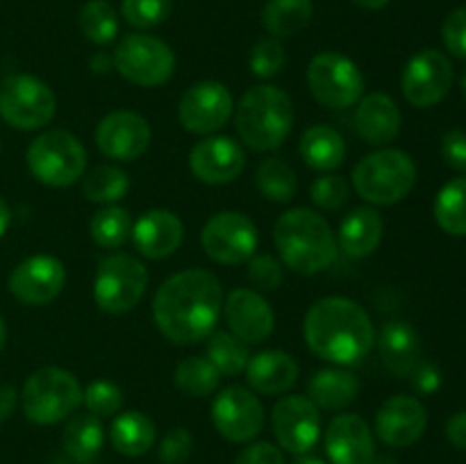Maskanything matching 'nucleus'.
I'll return each mask as SVG.
<instances>
[{
  "mask_svg": "<svg viewBox=\"0 0 466 464\" xmlns=\"http://www.w3.org/2000/svg\"><path fill=\"white\" fill-rule=\"evenodd\" d=\"M246 166V150L230 136H208L189 150V168L205 185H228Z\"/></svg>",
  "mask_w": 466,
  "mask_h": 464,
  "instance_id": "aec40b11",
  "label": "nucleus"
},
{
  "mask_svg": "<svg viewBox=\"0 0 466 464\" xmlns=\"http://www.w3.org/2000/svg\"><path fill=\"white\" fill-rule=\"evenodd\" d=\"M223 314H226L232 335L239 337L248 346L267 341L276 328L271 305L262 294L253 289L230 291L223 303Z\"/></svg>",
  "mask_w": 466,
  "mask_h": 464,
  "instance_id": "412c9836",
  "label": "nucleus"
},
{
  "mask_svg": "<svg viewBox=\"0 0 466 464\" xmlns=\"http://www.w3.org/2000/svg\"><path fill=\"white\" fill-rule=\"evenodd\" d=\"M312 0H268L262 9V25L276 39L294 36L312 21Z\"/></svg>",
  "mask_w": 466,
  "mask_h": 464,
  "instance_id": "2f4dec72",
  "label": "nucleus"
},
{
  "mask_svg": "<svg viewBox=\"0 0 466 464\" xmlns=\"http://www.w3.org/2000/svg\"><path fill=\"white\" fill-rule=\"evenodd\" d=\"M453 64L444 53L435 48L419 50L405 64L400 76V89L405 100L414 107H435L449 96L453 86Z\"/></svg>",
  "mask_w": 466,
  "mask_h": 464,
  "instance_id": "f8f14e48",
  "label": "nucleus"
},
{
  "mask_svg": "<svg viewBox=\"0 0 466 464\" xmlns=\"http://www.w3.org/2000/svg\"><path fill=\"white\" fill-rule=\"evenodd\" d=\"M105 428L94 414H77L68 419L62 432V446L77 462H91L103 450Z\"/></svg>",
  "mask_w": 466,
  "mask_h": 464,
  "instance_id": "7c9ffc66",
  "label": "nucleus"
},
{
  "mask_svg": "<svg viewBox=\"0 0 466 464\" xmlns=\"http://www.w3.org/2000/svg\"><path fill=\"white\" fill-rule=\"evenodd\" d=\"M27 168L46 187L73 185L82 180L86 168V150L68 130H48L27 146Z\"/></svg>",
  "mask_w": 466,
  "mask_h": 464,
  "instance_id": "0eeeda50",
  "label": "nucleus"
},
{
  "mask_svg": "<svg viewBox=\"0 0 466 464\" xmlns=\"http://www.w3.org/2000/svg\"><path fill=\"white\" fill-rule=\"evenodd\" d=\"M271 426L280 449L309 453L321 439V409L308 396H287L273 408Z\"/></svg>",
  "mask_w": 466,
  "mask_h": 464,
  "instance_id": "2eb2a0df",
  "label": "nucleus"
},
{
  "mask_svg": "<svg viewBox=\"0 0 466 464\" xmlns=\"http://www.w3.org/2000/svg\"><path fill=\"white\" fill-rule=\"evenodd\" d=\"M112 62L118 76L126 77L130 85L146 86V89L168 82L176 71V55L171 45L159 36L144 35V32L123 36L114 50Z\"/></svg>",
  "mask_w": 466,
  "mask_h": 464,
  "instance_id": "6e6552de",
  "label": "nucleus"
},
{
  "mask_svg": "<svg viewBox=\"0 0 466 464\" xmlns=\"http://www.w3.org/2000/svg\"><path fill=\"white\" fill-rule=\"evenodd\" d=\"M385 223L371 207H358L346 214L337 232V246L349 257H369L380 246Z\"/></svg>",
  "mask_w": 466,
  "mask_h": 464,
  "instance_id": "bb28decb",
  "label": "nucleus"
},
{
  "mask_svg": "<svg viewBox=\"0 0 466 464\" xmlns=\"http://www.w3.org/2000/svg\"><path fill=\"white\" fill-rule=\"evenodd\" d=\"M18 403V394L12 385H0V423L7 421Z\"/></svg>",
  "mask_w": 466,
  "mask_h": 464,
  "instance_id": "603ef678",
  "label": "nucleus"
},
{
  "mask_svg": "<svg viewBox=\"0 0 466 464\" xmlns=\"http://www.w3.org/2000/svg\"><path fill=\"white\" fill-rule=\"evenodd\" d=\"M218 376H239L248 367V344L235 337L232 332H212L208 337V355Z\"/></svg>",
  "mask_w": 466,
  "mask_h": 464,
  "instance_id": "f704fd0d",
  "label": "nucleus"
},
{
  "mask_svg": "<svg viewBox=\"0 0 466 464\" xmlns=\"http://www.w3.org/2000/svg\"><path fill=\"white\" fill-rule=\"evenodd\" d=\"M82 403L98 419L114 417L123 408V389L112 380H94L82 389Z\"/></svg>",
  "mask_w": 466,
  "mask_h": 464,
  "instance_id": "ea45409f",
  "label": "nucleus"
},
{
  "mask_svg": "<svg viewBox=\"0 0 466 464\" xmlns=\"http://www.w3.org/2000/svg\"><path fill=\"white\" fill-rule=\"evenodd\" d=\"M235 464H285V455L278 446L268 444V441H258L250 444L237 455Z\"/></svg>",
  "mask_w": 466,
  "mask_h": 464,
  "instance_id": "09e8293b",
  "label": "nucleus"
},
{
  "mask_svg": "<svg viewBox=\"0 0 466 464\" xmlns=\"http://www.w3.org/2000/svg\"><path fill=\"white\" fill-rule=\"evenodd\" d=\"M248 280L258 289H278L282 282V264L273 255H253L248 259Z\"/></svg>",
  "mask_w": 466,
  "mask_h": 464,
  "instance_id": "a18cd8bd",
  "label": "nucleus"
},
{
  "mask_svg": "<svg viewBox=\"0 0 466 464\" xmlns=\"http://www.w3.org/2000/svg\"><path fill=\"white\" fill-rule=\"evenodd\" d=\"M355 5H360V7L364 9H382L390 5V0H353Z\"/></svg>",
  "mask_w": 466,
  "mask_h": 464,
  "instance_id": "6e6d98bb",
  "label": "nucleus"
},
{
  "mask_svg": "<svg viewBox=\"0 0 466 464\" xmlns=\"http://www.w3.org/2000/svg\"><path fill=\"white\" fill-rule=\"evenodd\" d=\"M462 89H464V96H466V73H464V80H462Z\"/></svg>",
  "mask_w": 466,
  "mask_h": 464,
  "instance_id": "bf43d9fd",
  "label": "nucleus"
},
{
  "mask_svg": "<svg viewBox=\"0 0 466 464\" xmlns=\"http://www.w3.org/2000/svg\"><path fill=\"white\" fill-rule=\"evenodd\" d=\"M82 403V387L71 371L44 367L32 373L21 391L23 414L36 426H53L76 412Z\"/></svg>",
  "mask_w": 466,
  "mask_h": 464,
  "instance_id": "423d86ee",
  "label": "nucleus"
},
{
  "mask_svg": "<svg viewBox=\"0 0 466 464\" xmlns=\"http://www.w3.org/2000/svg\"><path fill=\"white\" fill-rule=\"evenodd\" d=\"M255 182H258L259 194L271 203H289L299 191V177H296L294 168L278 157L264 159L259 164Z\"/></svg>",
  "mask_w": 466,
  "mask_h": 464,
  "instance_id": "c9c22d12",
  "label": "nucleus"
},
{
  "mask_svg": "<svg viewBox=\"0 0 466 464\" xmlns=\"http://www.w3.org/2000/svg\"><path fill=\"white\" fill-rule=\"evenodd\" d=\"M153 132L141 114L118 109L98 123L96 144L100 153L116 162H135L148 150Z\"/></svg>",
  "mask_w": 466,
  "mask_h": 464,
  "instance_id": "a211bd4d",
  "label": "nucleus"
},
{
  "mask_svg": "<svg viewBox=\"0 0 466 464\" xmlns=\"http://www.w3.org/2000/svg\"><path fill=\"white\" fill-rule=\"evenodd\" d=\"M428 426V412L417 396L399 394L378 408L373 430L382 444L391 449H408L417 444Z\"/></svg>",
  "mask_w": 466,
  "mask_h": 464,
  "instance_id": "6ab92c4d",
  "label": "nucleus"
},
{
  "mask_svg": "<svg viewBox=\"0 0 466 464\" xmlns=\"http://www.w3.org/2000/svg\"><path fill=\"white\" fill-rule=\"evenodd\" d=\"M309 196H312L317 207L335 212V209L344 207V205L349 203L350 185L346 182V177L335 176V173H332V176H321L314 180Z\"/></svg>",
  "mask_w": 466,
  "mask_h": 464,
  "instance_id": "37998d69",
  "label": "nucleus"
},
{
  "mask_svg": "<svg viewBox=\"0 0 466 464\" xmlns=\"http://www.w3.org/2000/svg\"><path fill=\"white\" fill-rule=\"evenodd\" d=\"M235 126L241 141L255 153L278 150L294 126V105L282 89L271 85L250 86L235 105Z\"/></svg>",
  "mask_w": 466,
  "mask_h": 464,
  "instance_id": "20e7f679",
  "label": "nucleus"
},
{
  "mask_svg": "<svg viewBox=\"0 0 466 464\" xmlns=\"http://www.w3.org/2000/svg\"><path fill=\"white\" fill-rule=\"evenodd\" d=\"M300 157L305 159L308 166L314 171H335L344 164L346 159V144L344 136L330 126H309L300 136Z\"/></svg>",
  "mask_w": 466,
  "mask_h": 464,
  "instance_id": "c756f323",
  "label": "nucleus"
},
{
  "mask_svg": "<svg viewBox=\"0 0 466 464\" xmlns=\"http://www.w3.org/2000/svg\"><path fill=\"white\" fill-rule=\"evenodd\" d=\"M355 127L360 136L371 146H387L400 132V109L394 98L382 91L369 94L355 109Z\"/></svg>",
  "mask_w": 466,
  "mask_h": 464,
  "instance_id": "b1692460",
  "label": "nucleus"
},
{
  "mask_svg": "<svg viewBox=\"0 0 466 464\" xmlns=\"http://www.w3.org/2000/svg\"><path fill=\"white\" fill-rule=\"evenodd\" d=\"M326 455L332 464H373L376 441L369 423L358 414H339L323 435Z\"/></svg>",
  "mask_w": 466,
  "mask_h": 464,
  "instance_id": "4be33fe9",
  "label": "nucleus"
},
{
  "mask_svg": "<svg viewBox=\"0 0 466 464\" xmlns=\"http://www.w3.org/2000/svg\"><path fill=\"white\" fill-rule=\"evenodd\" d=\"M296 378H299V364L285 350H262L253 355L246 367V380L250 389L259 394H285L294 387Z\"/></svg>",
  "mask_w": 466,
  "mask_h": 464,
  "instance_id": "a878e982",
  "label": "nucleus"
},
{
  "mask_svg": "<svg viewBox=\"0 0 466 464\" xmlns=\"http://www.w3.org/2000/svg\"><path fill=\"white\" fill-rule=\"evenodd\" d=\"M135 248L148 259H167L180 248L185 239V226L177 214L168 209H148L132 226Z\"/></svg>",
  "mask_w": 466,
  "mask_h": 464,
  "instance_id": "5701e85b",
  "label": "nucleus"
},
{
  "mask_svg": "<svg viewBox=\"0 0 466 464\" xmlns=\"http://www.w3.org/2000/svg\"><path fill=\"white\" fill-rule=\"evenodd\" d=\"M218 382H221V376L209 364L208 358L191 355V358H185L176 367L177 389L187 396H194V398H205V396L214 394Z\"/></svg>",
  "mask_w": 466,
  "mask_h": 464,
  "instance_id": "4c0bfd02",
  "label": "nucleus"
},
{
  "mask_svg": "<svg viewBox=\"0 0 466 464\" xmlns=\"http://www.w3.org/2000/svg\"><path fill=\"white\" fill-rule=\"evenodd\" d=\"M89 230L100 248H121L127 237L132 235L130 212L126 207H118V205H105L91 217Z\"/></svg>",
  "mask_w": 466,
  "mask_h": 464,
  "instance_id": "e433bc0d",
  "label": "nucleus"
},
{
  "mask_svg": "<svg viewBox=\"0 0 466 464\" xmlns=\"http://www.w3.org/2000/svg\"><path fill=\"white\" fill-rule=\"evenodd\" d=\"M435 221L446 235L466 237V177L441 187L435 198Z\"/></svg>",
  "mask_w": 466,
  "mask_h": 464,
  "instance_id": "473e14b6",
  "label": "nucleus"
},
{
  "mask_svg": "<svg viewBox=\"0 0 466 464\" xmlns=\"http://www.w3.org/2000/svg\"><path fill=\"white\" fill-rule=\"evenodd\" d=\"M382 364L394 376L408 378L421 364V339L408 321H390L382 326L378 337Z\"/></svg>",
  "mask_w": 466,
  "mask_h": 464,
  "instance_id": "393cba45",
  "label": "nucleus"
},
{
  "mask_svg": "<svg viewBox=\"0 0 466 464\" xmlns=\"http://www.w3.org/2000/svg\"><path fill=\"white\" fill-rule=\"evenodd\" d=\"M273 241L287 268L314 276L335 262L339 246L326 218L308 207H294L282 214L273 227Z\"/></svg>",
  "mask_w": 466,
  "mask_h": 464,
  "instance_id": "7ed1b4c3",
  "label": "nucleus"
},
{
  "mask_svg": "<svg viewBox=\"0 0 466 464\" xmlns=\"http://www.w3.org/2000/svg\"><path fill=\"white\" fill-rule=\"evenodd\" d=\"M66 285V268L53 255H32L9 276V291L23 305L41 308L57 298Z\"/></svg>",
  "mask_w": 466,
  "mask_h": 464,
  "instance_id": "f3484780",
  "label": "nucleus"
},
{
  "mask_svg": "<svg viewBox=\"0 0 466 464\" xmlns=\"http://www.w3.org/2000/svg\"><path fill=\"white\" fill-rule=\"evenodd\" d=\"M5 344H7V328H5L3 317H0V353H3Z\"/></svg>",
  "mask_w": 466,
  "mask_h": 464,
  "instance_id": "13d9d810",
  "label": "nucleus"
},
{
  "mask_svg": "<svg viewBox=\"0 0 466 464\" xmlns=\"http://www.w3.org/2000/svg\"><path fill=\"white\" fill-rule=\"evenodd\" d=\"M305 341L317 358L337 367L358 364L376 344V328L362 305L344 296H328L308 309Z\"/></svg>",
  "mask_w": 466,
  "mask_h": 464,
  "instance_id": "f03ea898",
  "label": "nucleus"
},
{
  "mask_svg": "<svg viewBox=\"0 0 466 464\" xmlns=\"http://www.w3.org/2000/svg\"><path fill=\"white\" fill-rule=\"evenodd\" d=\"M173 0H123L121 14L127 25L137 30H150L168 18Z\"/></svg>",
  "mask_w": 466,
  "mask_h": 464,
  "instance_id": "a19ab883",
  "label": "nucleus"
},
{
  "mask_svg": "<svg viewBox=\"0 0 466 464\" xmlns=\"http://www.w3.org/2000/svg\"><path fill=\"white\" fill-rule=\"evenodd\" d=\"M57 109L53 89L27 73H14L0 85V116L16 130H39L48 126Z\"/></svg>",
  "mask_w": 466,
  "mask_h": 464,
  "instance_id": "9d476101",
  "label": "nucleus"
},
{
  "mask_svg": "<svg viewBox=\"0 0 466 464\" xmlns=\"http://www.w3.org/2000/svg\"><path fill=\"white\" fill-rule=\"evenodd\" d=\"M203 248L218 264H244L258 250V227L241 212H218L205 223Z\"/></svg>",
  "mask_w": 466,
  "mask_h": 464,
  "instance_id": "ddd939ff",
  "label": "nucleus"
},
{
  "mask_svg": "<svg viewBox=\"0 0 466 464\" xmlns=\"http://www.w3.org/2000/svg\"><path fill=\"white\" fill-rule=\"evenodd\" d=\"M350 177L367 203L396 205L414 189L417 164L403 150L382 148L360 159Z\"/></svg>",
  "mask_w": 466,
  "mask_h": 464,
  "instance_id": "39448f33",
  "label": "nucleus"
},
{
  "mask_svg": "<svg viewBox=\"0 0 466 464\" xmlns=\"http://www.w3.org/2000/svg\"><path fill=\"white\" fill-rule=\"evenodd\" d=\"M412 376L414 387H417L421 394H432V391L440 389L441 376L435 367H431V364H419V367L414 368Z\"/></svg>",
  "mask_w": 466,
  "mask_h": 464,
  "instance_id": "8fccbe9b",
  "label": "nucleus"
},
{
  "mask_svg": "<svg viewBox=\"0 0 466 464\" xmlns=\"http://www.w3.org/2000/svg\"><path fill=\"white\" fill-rule=\"evenodd\" d=\"M94 71L96 73H107L109 71V59L105 57L103 53L96 55V57H94Z\"/></svg>",
  "mask_w": 466,
  "mask_h": 464,
  "instance_id": "4d7b16f0",
  "label": "nucleus"
},
{
  "mask_svg": "<svg viewBox=\"0 0 466 464\" xmlns=\"http://www.w3.org/2000/svg\"><path fill=\"white\" fill-rule=\"evenodd\" d=\"M441 155L453 171L466 173V130H449L441 136Z\"/></svg>",
  "mask_w": 466,
  "mask_h": 464,
  "instance_id": "de8ad7c7",
  "label": "nucleus"
},
{
  "mask_svg": "<svg viewBox=\"0 0 466 464\" xmlns=\"http://www.w3.org/2000/svg\"><path fill=\"white\" fill-rule=\"evenodd\" d=\"M212 423L232 444L253 441L264 428V408L258 396L244 387H228L214 398Z\"/></svg>",
  "mask_w": 466,
  "mask_h": 464,
  "instance_id": "dca6fc26",
  "label": "nucleus"
},
{
  "mask_svg": "<svg viewBox=\"0 0 466 464\" xmlns=\"http://www.w3.org/2000/svg\"><path fill=\"white\" fill-rule=\"evenodd\" d=\"M441 39L444 45L455 57L466 59V5L453 9L441 25Z\"/></svg>",
  "mask_w": 466,
  "mask_h": 464,
  "instance_id": "49530a36",
  "label": "nucleus"
},
{
  "mask_svg": "<svg viewBox=\"0 0 466 464\" xmlns=\"http://www.w3.org/2000/svg\"><path fill=\"white\" fill-rule=\"evenodd\" d=\"M291 464H328V462L323 458H317V455L303 453V455H296V459Z\"/></svg>",
  "mask_w": 466,
  "mask_h": 464,
  "instance_id": "5fc2aeb1",
  "label": "nucleus"
},
{
  "mask_svg": "<svg viewBox=\"0 0 466 464\" xmlns=\"http://www.w3.org/2000/svg\"><path fill=\"white\" fill-rule=\"evenodd\" d=\"M285 62H287V53L276 36L259 39L258 44L253 45L248 57L250 71H253L258 77H276L278 73L285 68Z\"/></svg>",
  "mask_w": 466,
  "mask_h": 464,
  "instance_id": "79ce46f5",
  "label": "nucleus"
},
{
  "mask_svg": "<svg viewBox=\"0 0 466 464\" xmlns=\"http://www.w3.org/2000/svg\"><path fill=\"white\" fill-rule=\"evenodd\" d=\"M446 439L455 446V449L466 450V409H460L453 417L446 421Z\"/></svg>",
  "mask_w": 466,
  "mask_h": 464,
  "instance_id": "3c124183",
  "label": "nucleus"
},
{
  "mask_svg": "<svg viewBox=\"0 0 466 464\" xmlns=\"http://www.w3.org/2000/svg\"><path fill=\"white\" fill-rule=\"evenodd\" d=\"M194 450V437L187 428H171L159 439L157 458L162 464H185Z\"/></svg>",
  "mask_w": 466,
  "mask_h": 464,
  "instance_id": "c03bdc74",
  "label": "nucleus"
},
{
  "mask_svg": "<svg viewBox=\"0 0 466 464\" xmlns=\"http://www.w3.org/2000/svg\"><path fill=\"white\" fill-rule=\"evenodd\" d=\"M127 189H130L127 173L112 164H100V166L91 168L86 176H82V194L91 203L112 205L121 200Z\"/></svg>",
  "mask_w": 466,
  "mask_h": 464,
  "instance_id": "72a5a7b5",
  "label": "nucleus"
},
{
  "mask_svg": "<svg viewBox=\"0 0 466 464\" xmlns=\"http://www.w3.org/2000/svg\"><path fill=\"white\" fill-rule=\"evenodd\" d=\"M109 441H112L116 453L127 455V458H139L155 446L157 428L148 414L127 409L114 419L112 428H109Z\"/></svg>",
  "mask_w": 466,
  "mask_h": 464,
  "instance_id": "c85d7f7f",
  "label": "nucleus"
},
{
  "mask_svg": "<svg viewBox=\"0 0 466 464\" xmlns=\"http://www.w3.org/2000/svg\"><path fill=\"white\" fill-rule=\"evenodd\" d=\"M235 114V98L223 82L205 80L189 86L177 105V121L187 132L212 135Z\"/></svg>",
  "mask_w": 466,
  "mask_h": 464,
  "instance_id": "4468645a",
  "label": "nucleus"
},
{
  "mask_svg": "<svg viewBox=\"0 0 466 464\" xmlns=\"http://www.w3.org/2000/svg\"><path fill=\"white\" fill-rule=\"evenodd\" d=\"M223 308L221 282L203 268H187L162 282L153 298L157 330L177 346L208 339Z\"/></svg>",
  "mask_w": 466,
  "mask_h": 464,
  "instance_id": "f257e3e1",
  "label": "nucleus"
},
{
  "mask_svg": "<svg viewBox=\"0 0 466 464\" xmlns=\"http://www.w3.org/2000/svg\"><path fill=\"white\" fill-rule=\"evenodd\" d=\"M9 223H12V209H9V205L0 198V237L7 232Z\"/></svg>",
  "mask_w": 466,
  "mask_h": 464,
  "instance_id": "864d4df0",
  "label": "nucleus"
},
{
  "mask_svg": "<svg viewBox=\"0 0 466 464\" xmlns=\"http://www.w3.org/2000/svg\"><path fill=\"white\" fill-rule=\"evenodd\" d=\"M148 287V271L137 257L114 253L100 259L94 280V300L103 312L126 314L141 303Z\"/></svg>",
  "mask_w": 466,
  "mask_h": 464,
  "instance_id": "1a4fd4ad",
  "label": "nucleus"
},
{
  "mask_svg": "<svg viewBox=\"0 0 466 464\" xmlns=\"http://www.w3.org/2000/svg\"><path fill=\"white\" fill-rule=\"evenodd\" d=\"M360 394V380L355 373L346 371V368H321L314 373L308 382V398L317 405L319 409H344L358 398Z\"/></svg>",
  "mask_w": 466,
  "mask_h": 464,
  "instance_id": "cd10ccee",
  "label": "nucleus"
},
{
  "mask_svg": "<svg viewBox=\"0 0 466 464\" xmlns=\"http://www.w3.org/2000/svg\"><path fill=\"white\" fill-rule=\"evenodd\" d=\"M80 30L91 44L107 45L118 35V16L107 0H89L80 9Z\"/></svg>",
  "mask_w": 466,
  "mask_h": 464,
  "instance_id": "58836bf2",
  "label": "nucleus"
},
{
  "mask_svg": "<svg viewBox=\"0 0 466 464\" xmlns=\"http://www.w3.org/2000/svg\"><path fill=\"white\" fill-rule=\"evenodd\" d=\"M308 85L314 98L332 109H346L360 103L364 94V76L346 55L326 50L312 57L308 66Z\"/></svg>",
  "mask_w": 466,
  "mask_h": 464,
  "instance_id": "9b49d317",
  "label": "nucleus"
}]
</instances>
